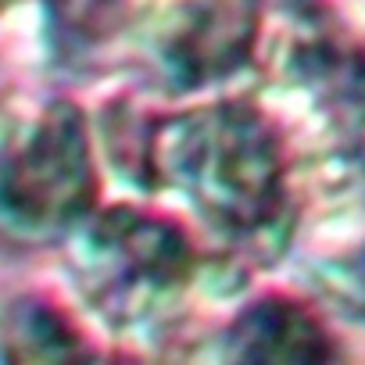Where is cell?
<instances>
[{
  "mask_svg": "<svg viewBox=\"0 0 365 365\" xmlns=\"http://www.w3.org/2000/svg\"><path fill=\"white\" fill-rule=\"evenodd\" d=\"M122 125L133 136H115V158L136 182L168 190L237 251H283L297 226L290 158L265 108L230 101Z\"/></svg>",
  "mask_w": 365,
  "mask_h": 365,
  "instance_id": "cell-1",
  "label": "cell"
},
{
  "mask_svg": "<svg viewBox=\"0 0 365 365\" xmlns=\"http://www.w3.org/2000/svg\"><path fill=\"white\" fill-rule=\"evenodd\" d=\"M68 269L93 315L136 336L179 315L197 279V251L172 219L115 205L72 230Z\"/></svg>",
  "mask_w": 365,
  "mask_h": 365,
  "instance_id": "cell-2",
  "label": "cell"
},
{
  "mask_svg": "<svg viewBox=\"0 0 365 365\" xmlns=\"http://www.w3.org/2000/svg\"><path fill=\"white\" fill-rule=\"evenodd\" d=\"M97 172L86 118L68 101L8 111L4 222L22 244L72 233L93 208Z\"/></svg>",
  "mask_w": 365,
  "mask_h": 365,
  "instance_id": "cell-3",
  "label": "cell"
},
{
  "mask_svg": "<svg viewBox=\"0 0 365 365\" xmlns=\"http://www.w3.org/2000/svg\"><path fill=\"white\" fill-rule=\"evenodd\" d=\"M255 36L258 0H136L125 26L140 72L168 93L233 76L251 58Z\"/></svg>",
  "mask_w": 365,
  "mask_h": 365,
  "instance_id": "cell-4",
  "label": "cell"
},
{
  "mask_svg": "<svg viewBox=\"0 0 365 365\" xmlns=\"http://www.w3.org/2000/svg\"><path fill=\"white\" fill-rule=\"evenodd\" d=\"M336 354L319 315L279 294L247 304L222 333V358L237 361H329Z\"/></svg>",
  "mask_w": 365,
  "mask_h": 365,
  "instance_id": "cell-5",
  "label": "cell"
},
{
  "mask_svg": "<svg viewBox=\"0 0 365 365\" xmlns=\"http://www.w3.org/2000/svg\"><path fill=\"white\" fill-rule=\"evenodd\" d=\"M136 0H40L47 29L61 54H90L125 33Z\"/></svg>",
  "mask_w": 365,
  "mask_h": 365,
  "instance_id": "cell-6",
  "label": "cell"
},
{
  "mask_svg": "<svg viewBox=\"0 0 365 365\" xmlns=\"http://www.w3.org/2000/svg\"><path fill=\"white\" fill-rule=\"evenodd\" d=\"M4 347L11 361H51L86 354V344L68 326V319L43 301H22L8 312Z\"/></svg>",
  "mask_w": 365,
  "mask_h": 365,
  "instance_id": "cell-7",
  "label": "cell"
},
{
  "mask_svg": "<svg viewBox=\"0 0 365 365\" xmlns=\"http://www.w3.org/2000/svg\"><path fill=\"white\" fill-rule=\"evenodd\" d=\"M333 8L358 36H365V0H333Z\"/></svg>",
  "mask_w": 365,
  "mask_h": 365,
  "instance_id": "cell-8",
  "label": "cell"
}]
</instances>
